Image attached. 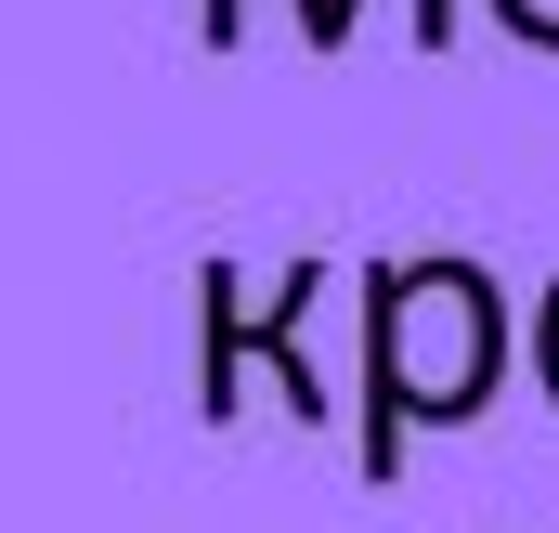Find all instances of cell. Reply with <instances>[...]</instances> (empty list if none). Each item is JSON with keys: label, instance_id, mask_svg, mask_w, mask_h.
Here are the masks:
<instances>
[{"label": "cell", "instance_id": "obj_1", "mask_svg": "<svg viewBox=\"0 0 559 533\" xmlns=\"http://www.w3.org/2000/svg\"><path fill=\"white\" fill-rule=\"evenodd\" d=\"M521 26H559V0H521Z\"/></svg>", "mask_w": 559, "mask_h": 533}]
</instances>
